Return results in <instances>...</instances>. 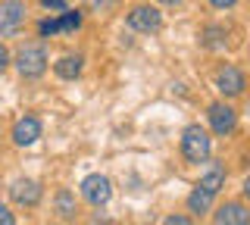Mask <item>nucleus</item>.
Here are the masks:
<instances>
[{
    "label": "nucleus",
    "instance_id": "1",
    "mask_svg": "<svg viewBox=\"0 0 250 225\" xmlns=\"http://www.w3.org/2000/svg\"><path fill=\"white\" fill-rule=\"evenodd\" d=\"M209 150H213V144H209V135L203 131L200 125H188L185 135H182V153L188 163H207L209 160Z\"/></svg>",
    "mask_w": 250,
    "mask_h": 225
},
{
    "label": "nucleus",
    "instance_id": "2",
    "mask_svg": "<svg viewBox=\"0 0 250 225\" xmlns=\"http://www.w3.org/2000/svg\"><path fill=\"white\" fill-rule=\"evenodd\" d=\"M16 69H19L22 79H38L47 69V53L41 44H22L16 53Z\"/></svg>",
    "mask_w": 250,
    "mask_h": 225
},
{
    "label": "nucleus",
    "instance_id": "3",
    "mask_svg": "<svg viewBox=\"0 0 250 225\" xmlns=\"http://www.w3.org/2000/svg\"><path fill=\"white\" fill-rule=\"evenodd\" d=\"M82 197L88 200L91 206H104L109 197H113V188H109L106 175H88L82 182Z\"/></svg>",
    "mask_w": 250,
    "mask_h": 225
},
{
    "label": "nucleus",
    "instance_id": "4",
    "mask_svg": "<svg viewBox=\"0 0 250 225\" xmlns=\"http://www.w3.org/2000/svg\"><path fill=\"white\" fill-rule=\"evenodd\" d=\"M25 19V3L22 0H3L0 3V35H13Z\"/></svg>",
    "mask_w": 250,
    "mask_h": 225
},
{
    "label": "nucleus",
    "instance_id": "5",
    "mask_svg": "<svg viewBox=\"0 0 250 225\" xmlns=\"http://www.w3.org/2000/svg\"><path fill=\"white\" fill-rule=\"evenodd\" d=\"M207 116H209V125H213L216 135H231L234 125H238V113L229 103H213Z\"/></svg>",
    "mask_w": 250,
    "mask_h": 225
},
{
    "label": "nucleus",
    "instance_id": "6",
    "mask_svg": "<svg viewBox=\"0 0 250 225\" xmlns=\"http://www.w3.org/2000/svg\"><path fill=\"white\" fill-rule=\"evenodd\" d=\"M128 25L135 28V32H156V28L163 25V16L156 6H135V10L128 13Z\"/></svg>",
    "mask_w": 250,
    "mask_h": 225
},
{
    "label": "nucleus",
    "instance_id": "7",
    "mask_svg": "<svg viewBox=\"0 0 250 225\" xmlns=\"http://www.w3.org/2000/svg\"><path fill=\"white\" fill-rule=\"evenodd\" d=\"M216 88L222 91L225 97L244 94V72H241V69H234V66H225L222 72L216 75Z\"/></svg>",
    "mask_w": 250,
    "mask_h": 225
},
{
    "label": "nucleus",
    "instance_id": "8",
    "mask_svg": "<svg viewBox=\"0 0 250 225\" xmlns=\"http://www.w3.org/2000/svg\"><path fill=\"white\" fill-rule=\"evenodd\" d=\"M78 25H82V13L62 10L60 19H44L41 25H38V32H41V35H57V32H75Z\"/></svg>",
    "mask_w": 250,
    "mask_h": 225
},
{
    "label": "nucleus",
    "instance_id": "9",
    "mask_svg": "<svg viewBox=\"0 0 250 225\" xmlns=\"http://www.w3.org/2000/svg\"><path fill=\"white\" fill-rule=\"evenodd\" d=\"M10 194H13L16 204H22V206H35L38 200H41V184L31 182V178H19V182H13Z\"/></svg>",
    "mask_w": 250,
    "mask_h": 225
},
{
    "label": "nucleus",
    "instance_id": "10",
    "mask_svg": "<svg viewBox=\"0 0 250 225\" xmlns=\"http://www.w3.org/2000/svg\"><path fill=\"white\" fill-rule=\"evenodd\" d=\"M38 138H41V122H38L35 116H25V119L16 122V128H13V141L19 144V147L35 144Z\"/></svg>",
    "mask_w": 250,
    "mask_h": 225
},
{
    "label": "nucleus",
    "instance_id": "11",
    "mask_svg": "<svg viewBox=\"0 0 250 225\" xmlns=\"http://www.w3.org/2000/svg\"><path fill=\"white\" fill-rule=\"evenodd\" d=\"M216 225H250V213L244 204H225L216 213Z\"/></svg>",
    "mask_w": 250,
    "mask_h": 225
},
{
    "label": "nucleus",
    "instance_id": "12",
    "mask_svg": "<svg viewBox=\"0 0 250 225\" xmlns=\"http://www.w3.org/2000/svg\"><path fill=\"white\" fill-rule=\"evenodd\" d=\"M222 184H225V169L219 166V163H213V166L207 169V175L200 178V188H203V191H209V194H213V197H216Z\"/></svg>",
    "mask_w": 250,
    "mask_h": 225
},
{
    "label": "nucleus",
    "instance_id": "13",
    "mask_svg": "<svg viewBox=\"0 0 250 225\" xmlns=\"http://www.w3.org/2000/svg\"><path fill=\"white\" fill-rule=\"evenodd\" d=\"M209 206H213V194L203 191L197 184V188L191 191V197H188V209H191V213H207Z\"/></svg>",
    "mask_w": 250,
    "mask_h": 225
},
{
    "label": "nucleus",
    "instance_id": "14",
    "mask_svg": "<svg viewBox=\"0 0 250 225\" xmlns=\"http://www.w3.org/2000/svg\"><path fill=\"white\" fill-rule=\"evenodd\" d=\"M53 69H57L60 79H78L82 75V57H62Z\"/></svg>",
    "mask_w": 250,
    "mask_h": 225
},
{
    "label": "nucleus",
    "instance_id": "15",
    "mask_svg": "<svg viewBox=\"0 0 250 225\" xmlns=\"http://www.w3.org/2000/svg\"><path fill=\"white\" fill-rule=\"evenodd\" d=\"M57 209H60L62 219H75V197H72V191H60L57 194Z\"/></svg>",
    "mask_w": 250,
    "mask_h": 225
},
{
    "label": "nucleus",
    "instance_id": "16",
    "mask_svg": "<svg viewBox=\"0 0 250 225\" xmlns=\"http://www.w3.org/2000/svg\"><path fill=\"white\" fill-rule=\"evenodd\" d=\"M203 44H207V47H222V28H207V32H203Z\"/></svg>",
    "mask_w": 250,
    "mask_h": 225
},
{
    "label": "nucleus",
    "instance_id": "17",
    "mask_svg": "<svg viewBox=\"0 0 250 225\" xmlns=\"http://www.w3.org/2000/svg\"><path fill=\"white\" fill-rule=\"evenodd\" d=\"M0 225H16V216H13L3 204H0Z\"/></svg>",
    "mask_w": 250,
    "mask_h": 225
},
{
    "label": "nucleus",
    "instance_id": "18",
    "mask_svg": "<svg viewBox=\"0 0 250 225\" xmlns=\"http://www.w3.org/2000/svg\"><path fill=\"white\" fill-rule=\"evenodd\" d=\"M163 225H194V222L188 219V216H169V219L163 222Z\"/></svg>",
    "mask_w": 250,
    "mask_h": 225
},
{
    "label": "nucleus",
    "instance_id": "19",
    "mask_svg": "<svg viewBox=\"0 0 250 225\" xmlns=\"http://www.w3.org/2000/svg\"><path fill=\"white\" fill-rule=\"evenodd\" d=\"M44 6H47V10H66V0H44Z\"/></svg>",
    "mask_w": 250,
    "mask_h": 225
},
{
    "label": "nucleus",
    "instance_id": "20",
    "mask_svg": "<svg viewBox=\"0 0 250 225\" xmlns=\"http://www.w3.org/2000/svg\"><path fill=\"white\" fill-rule=\"evenodd\" d=\"M209 3H213L216 10H229V6H234L238 0H209Z\"/></svg>",
    "mask_w": 250,
    "mask_h": 225
},
{
    "label": "nucleus",
    "instance_id": "21",
    "mask_svg": "<svg viewBox=\"0 0 250 225\" xmlns=\"http://www.w3.org/2000/svg\"><path fill=\"white\" fill-rule=\"evenodd\" d=\"M6 63H10V53H6V47H3V44H0V72H3V69H6Z\"/></svg>",
    "mask_w": 250,
    "mask_h": 225
},
{
    "label": "nucleus",
    "instance_id": "22",
    "mask_svg": "<svg viewBox=\"0 0 250 225\" xmlns=\"http://www.w3.org/2000/svg\"><path fill=\"white\" fill-rule=\"evenodd\" d=\"M84 3H88V6H94V10H104V6H109L113 0H84Z\"/></svg>",
    "mask_w": 250,
    "mask_h": 225
},
{
    "label": "nucleus",
    "instance_id": "23",
    "mask_svg": "<svg viewBox=\"0 0 250 225\" xmlns=\"http://www.w3.org/2000/svg\"><path fill=\"white\" fill-rule=\"evenodd\" d=\"M160 3H169V6H175V3H182V0H160Z\"/></svg>",
    "mask_w": 250,
    "mask_h": 225
}]
</instances>
